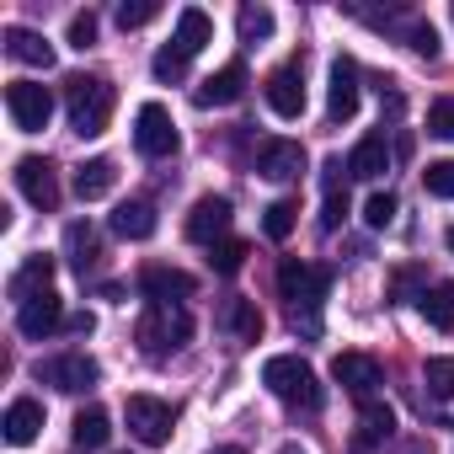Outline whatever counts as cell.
Returning <instances> with one entry per match:
<instances>
[{"label":"cell","mask_w":454,"mask_h":454,"mask_svg":"<svg viewBox=\"0 0 454 454\" xmlns=\"http://www.w3.org/2000/svg\"><path fill=\"white\" fill-rule=\"evenodd\" d=\"M385 166H390V145H385V134H364V139L353 145V155H348V176H364V182H374Z\"/></svg>","instance_id":"obj_21"},{"label":"cell","mask_w":454,"mask_h":454,"mask_svg":"<svg viewBox=\"0 0 454 454\" xmlns=\"http://www.w3.org/2000/svg\"><path fill=\"white\" fill-rule=\"evenodd\" d=\"M219 326L231 332V337H241V342H257V337H262V310H257L252 300L231 294V300L219 305Z\"/></svg>","instance_id":"obj_18"},{"label":"cell","mask_w":454,"mask_h":454,"mask_svg":"<svg viewBox=\"0 0 454 454\" xmlns=\"http://www.w3.org/2000/svg\"><path fill=\"white\" fill-rule=\"evenodd\" d=\"M17 187H22V198L33 203V208H59V176H54V166L43 160V155H22L17 160Z\"/></svg>","instance_id":"obj_10"},{"label":"cell","mask_w":454,"mask_h":454,"mask_svg":"<svg viewBox=\"0 0 454 454\" xmlns=\"http://www.w3.org/2000/svg\"><path fill=\"white\" fill-rule=\"evenodd\" d=\"M70 433H75V443H81V449H102V443L113 438V417H107L102 406H86V411L75 417V427H70Z\"/></svg>","instance_id":"obj_28"},{"label":"cell","mask_w":454,"mask_h":454,"mask_svg":"<svg viewBox=\"0 0 454 454\" xmlns=\"http://www.w3.org/2000/svg\"><path fill=\"white\" fill-rule=\"evenodd\" d=\"M214 454H241V449H214Z\"/></svg>","instance_id":"obj_45"},{"label":"cell","mask_w":454,"mask_h":454,"mask_svg":"<svg viewBox=\"0 0 454 454\" xmlns=\"http://www.w3.org/2000/svg\"><path fill=\"white\" fill-rule=\"evenodd\" d=\"M241 38H247V43L273 38V12H268V6H247V12H241Z\"/></svg>","instance_id":"obj_35"},{"label":"cell","mask_w":454,"mask_h":454,"mask_svg":"<svg viewBox=\"0 0 454 454\" xmlns=\"http://www.w3.org/2000/svg\"><path fill=\"white\" fill-rule=\"evenodd\" d=\"M150 70H155V81H182V75H187V54H182L176 43H166V49L150 59Z\"/></svg>","instance_id":"obj_36"},{"label":"cell","mask_w":454,"mask_h":454,"mask_svg":"<svg viewBox=\"0 0 454 454\" xmlns=\"http://www.w3.org/2000/svg\"><path fill=\"white\" fill-rule=\"evenodd\" d=\"M91 326H97V321H91V316H86V310H81V316H70V321H65V332H75V337H91Z\"/></svg>","instance_id":"obj_42"},{"label":"cell","mask_w":454,"mask_h":454,"mask_svg":"<svg viewBox=\"0 0 454 454\" xmlns=\"http://www.w3.org/2000/svg\"><path fill=\"white\" fill-rule=\"evenodd\" d=\"M268 107L278 118H300L305 113V75H300V65H278L268 75Z\"/></svg>","instance_id":"obj_14"},{"label":"cell","mask_w":454,"mask_h":454,"mask_svg":"<svg viewBox=\"0 0 454 454\" xmlns=\"http://www.w3.org/2000/svg\"><path fill=\"white\" fill-rule=\"evenodd\" d=\"M134 145H139V155H150V160L176 155L182 134H176V123H171V113H166L160 102H145V107H139V118H134Z\"/></svg>","instance_id":"obj_7"},{"label":"cell","mask_w":454,"mask_h":454,"mask_svg":"<svg viewBox=\"0 0 454 454\" xmlns=\"http://www.w3.org/2000/svg\"><path fill=\"white\" fill-rule=\"evenodd\" d=\"M278 289H284V300L294 305V316L305 310H316L321 300H326V289H332V273L326 268H316V262H300V257H289L284 268H278Z\"/></svg>","instance_id":"obj_4"},{"label":"cell","mask_w":454,"mask_h":454,"mask_svg":"<svg viewBox=\"0 0 454 454\" xmlns=\"http://www.w3.org/2000/svg\"><path fill=\"white\" fill-rule=\"evenodd\" d=\"M187 59L192 54H203V43H214V22H208V12H198V6H182L176 12V38H171Z\"/></svg>","instance_id":"obj_19"},{"label":"cell","mask_w":454,"mask_h":454,"mask_svg":"<svg viewBox=\"0 0 454 454\" xmlns=\"http://www.w3.org/2000/svg\"><path fill=\"white\" fill-rule=\"evenodd\" d=\"M139 289L150 294V305H182V300H192L198 278L182 273V268H145L139 273Z\"/></svg>","instance_id":"obj_13"},{"label":"cell","mask_w":454,"mask_h":454,"mask_svg":"<svg viewBox=\"0 0 454 454\" xmlns=\"http://www.w3.org/2000/svg\"><path fill=\"white\" fill-rule=\"evenodd\" d=\"M6 54H12L17 65H38V70H49V65H54L49 38H43V33H33V27H6Z\"/></svg>","instance_id":"obj_20"},{"label":"cell","mask_w":454,"mask_h":454,"mask_svg":"<svg viewBox=\"0 0 454 454\" xmlns=\"http://www.w3.org/2000/svg\"><path fill=\"white\" fill-rule=\"evenodd\" d=\"M224 231H231V198H198L187 214V241L198 247H219Z\"/></svg>","instance_id":"obj_11"},{"label":"cell","mask_w":454,"mask_h":454,"mask_svg":"<svg viewBox=\"0 0 454 454\" xmlns=\"http://www.w3.org/2000/svg\"><path fill=\"white\" fill-rule=\"evenodd\" d=\"M113 187H118V166H113L107 155H97V160H81V166H75V192H81L86 203L107 198Z\"/></svg>","instance_id":"obj_22"},{"label":"cell","mask_w":454,"mask_h":454,"mask_svg":"<svg viewBox=\"0 0 454 454\" xmlns=\"http://www.w3.org/2000/svg\"><path fill=\"white\" fill-rule=\"evenodd\" d=\"M65 321H70V316H65V300H59L54 289H43V294H33V300H22V305H17V332H22L27 342L54 337Z\"/></svg>","instance_id":"obj_9"},{"label":"cell","mask_w":454,"mask_h":454,"mask_svg":"<svg viewBox=\"0 0 454 454\" xmlns=\"http://www.w3.org/2000/svg\"><path fill=\"white\" fill-rule=\"evenodd\" d=\"M262 385H268L284 406H294V411H316V406H321V380H316V369H310L300 353L268 358V364H262Z\"/></svg>","instance_id":"obj_2"},{"label":"cell","mask_w":454,"mask_h":454,"mask_svg":"<svg viewBox=\"0 0 454 454\" xmlns=\"http://www.w3.org/2000/svg\"><path fill=\"white\" fill-rule=\"evenodd\" d=\"M113 231H118L123 241H150V236H155V208H150L145 198H129V203H118V214H113Z\"/></svg>","instance_id":"obj_24"},{"label":"cell","mask_w":454,"mask_h":454,"mask_svg":"<svg viewBox=\"0 0 454 454\" xmlns=\"http://www.w3.org/2000/svg\"><path fill=\"white\" fill-rule=\"evenodd\" d=\"M91 43H97V12H75V17H70V49L86 54Z\"/></svg>","instance_id":"obj_40"},{"label":"cell","mask_w":454,"mask_h":454,"mask_svg":"<svg viewBox=\"0 0 454 454\" xmlns=\"http://www.w3.org/2000/svg\"><path fill=\"white\" fill-rule=\"evenodd\" d=\"M422 187H427L433 198H454V160H427Z\"/></svg>","instance_id":"obj_37"},{"label":"cell","mask_w":454,"mask_h":454,"mask_svg":"<svg viewBox=\"0 0 454 454\" xmlns=\"http://www.w3.org/2000/svg\"><path fill=\"white\" fill-rule=\"evenodd\" d=\"M49 278H54V257H27V262H22V273L12 278L17 305H22V300H33V294H43V289H49Z\"/></svg>","instance_id":"obj_27"},{"label":"cell","mask_w":454,"mask_h":454,"mask_svg":"<svg viewBox=\"0 0 454 454\" xmlns=\"http://www.w3.org/2000/svg\"><path fill=\"white\" fill-rule=\"evenodd\" d=\"M65 247H70V262H75V273L86 278L97 262H102V241H97V231H91V224H70V231H65Z\"/></svg>","instance_id":"obj_26"},{"label":"cell","mask_w":454,"mask_h":454,"mask_svg":"<svg viewBox=\"0 0 454 454\" xmlns=\"http://www.w3.org/2000/svg\"><path fill=\"white\" fill-rule=\"evenodd\" d=\"M422 316H427V326L454 332V284H433V289L422 294Z\"/></svg>","instance_id":"obj_29"},{"label":"cell","mask_w":454,"mask_h":454,"mask_svg":"<svg viewBox=\"0 0 454 454\" xmlns=\"http://www.w3.org/2000/svg\"><path fill=\"white\" fill-rule=\"evenodd\" d=\"M427 134L454 139V97H438V102L427 107Z\"/></svg>","instance_id":"obj_39"},{"label":"cell","mask_w":454,"mask_h":454,"mask_svg":"<svg viewBox=\"0 0 454 454\" xmlns=\"http://www.w3.org/2000/svg\"><path fill=\"white\" fill-rule=\"evenodd\" d=\"M422 385L433 401H454V358H427L422 364Z\"/></svg>","instance_id":"obj_32"},{"label":"cell","mask_w":454,"mask_h":454,"mask_svg":"<svg viewBox=\"0 0 454 454\" xmlns=\"http://www.w3.org/2000/svg\"><path fill=\"white\" fill-rule=\"evenodd\" d=\"M38 380L54 385V390H65V395H81V390H97L102 369H97V358H86V353H59V358H43V364H38Z\"/></svg>","instance_id":"obj_8"},{"label":"cell","mask_w":454,"mask_h":454,"mask_svg":"<svg viewBox=\"0 0 454 454\" xmlns=\"http://www.w3.org/2000/svg\"><path fill=\"white\" fill-rule=\"evenodd\" d=\"M113 102H118V91H113L107 75H70V81H65V113H70V129H75L81 139L107 134Z\"/></svg>","instance_id":"obj_1"},{"label":"cell","mask_w":454,"mask_h":454,"mask_svg":"<svg viewBox=\"0 0 454 454\" xmlns=\"http://www.w3.org/2000/svg\"><path fill=\"white\" fill-rule=\"evenodd\" d=\"M134 337H139V348H145L150 358H166V353H176V348L192 337V316H187L182 305H150V310L139 316Z\"/></svg>","instance_id":"obj_3"},{"label":"cell","mask_w":454,"mask_h":454,"mask_svg":"<svg viewBox=\"0 0 454 454\" xmlns=\"http://www.w3.org/2000/svg\"><path fill=\"white\" fill-rule=\"evenodd\" d=\"M278 454H305V449H294V443H284V449H278Z\"/></svg>","instance_id":"obj_43"},{"label":"cell","mask_w":454,"mask_h":454,"mask_svg":"<svg viewBox=\"0 0 454 454\" xmlns=\"http://www.w3.org/2000/svg\"><path fill=\"white\" fill-rule=\"evenodd\" d=\"M247 252H252L247 241H236V236H224L219 247H208V268H214L219 278H236V273L247 268Z\"/></svg>","instance_id":"obj_30"},{"label":"cell","mask_w":454,"mask_h":454,"mask_svg":"<svg viewBox=\"0 0 454 454\" xmlns=\"http://www.w3.org/2000/svg\"><path fill=\"white\" fill-rule=\"evenodd\" d=\"M257 171H262L268 182H294V176L305 171V150H300L294 139H268V145H262Z\"/></svg>","instance_id":"obj_17"},{"label":"cell","mask_w":454,"mask_h":454,"mask_svg":"<svg viewBox=\"0 0 454 454\" xmlns=\"http://www.w3.org/2000/svg\"><path fill=\"white\" fill-rule=\"evenodd\" d=\"M390 433H395V411L385 401H364V411H358V449H374Z\"/></svg>","instance_id":"obj_25"},{"label":"cell","mask_w":454,"mask_h":454,"mask_svg":"<svg viewBox=\"0 0 454 454\" xmlns=\"http://www.w3.org/2000/svg\"><path fill=\"white\" fill-rule=\"evenodd\" d=\"M342 160H326V214H321V224L326 231H337L342 224V214H348V192H342Z\"/></svg>","instance_id":"obj_31"},{"label":"cell","mask_w":454,"mask_h":454,"mask_svg":"<svg viewBox=\"0 0 454 454\" xmlns=\"http://www.w3.org/2000/svg\"><path fill=\"white\" fill-rule=\"evenodd\" d=\"M38 427H43V401H33V395H22V401H12L6 406V443H33L38 438Z\"/></svg>","instance_id":"obj_23"},{"label":"cell","mask_w":454,"mask_h":454,"mask_svg":"<svg viewBox=\"0 0 454 454\" xmlns=\"http://www.w3.org/2000/svg\"><path fill=\"white\" fill-rule=\"evenodd\" d=\"M123 417H129V433L139 438V443H171V433H176V406H166V401H155V395H129L123 401Z\"/></svg>","instance_id":"obj_5"},{"label":"cell","mask_w":454,"mask_h":454,"mask_svg":"<svg viewBox=\"0 0 454 454\" xmlns=\"http://www.w3.org/2000/svg\"><path fill=\"white\" fill-rule=\"evenodd\" d=\"M241 91H247V65H224L192 91V102L198 107H231V102H241Z\"/></svg>","instance_id":"obj_16"},{"label":"cell","mask_w":454,"mask_h":454,"mask_svg":"<svg viewBox=\"0 0 454 454\" xmlns=\"http://www.w3.org/2000/svg\"><path fill=\"white\" fill-rule=\"evenodd\" d=\"M395 192H369V203H364V224H369V231H385V224L395 219Z\"/></svg>","instance_id":"obj_34"},{"label":"cell","mask_w":454,"mask_h":454,"mask_svg":"<svg viewBox=\"0 0 454 454\" xmlns=\"http://www.w3.org/2000/svg\"><path fill=\"white\" fill-rule=\"evenodd\" d=\"M332 380H337L348 395H364V401H369V390L380 385V358H369V353H337V358H332Z\"/></svg>","instance_id":"obj_15"},{"label":"cell","mask_w":454,"mask_h":454,"mask_svg":"<svg viewBox=\"0 0 454 454\" xmlns=\"http://www.w3.org/2000/svg\"><path fill=\"white\" fill-rule=\"evenodd\" d=\"M406 38H411V49H417L422 59H433V54H438V33H433V22H411V27H406Z\"/></svg>","instance_id":"obj_41"},{"label":"cell","mask_w":454,"mask_h":454,"mask_svg":"<svg viewBox=\"0 0 454 454\" xmlns=\"http://www.w3.org/2000/svg\"><path fill=\"white\" fill-rule=\"evenodd\" d=\"M6 113H12V123H17L22 134H43L49 118H54V97H49V86H38V81H12V86H6Z\"/></svg>","instance_id":"obj_6"},{"label":"cell","mask_w":454,"mask_h":454,"mask_svg":"<svg viewBox=\"0 0 454 454\" xmlns=\"http://www.w3.org/2000/svg\"><path fill=\"white\" fill-rule=\"evenodd\" d=\"M155 17H160V6H155V0H134V6L123 0V6H118V27H123V33H134V27H150Z\"/></svg>","instance_id":"obj_38"},{"label":"cell","mask_w":454,"mask_h":454,"mask_svg":"<svg viewBox=\"0 0 454 454\" xmlns=\"http://www.w3.org/2000/svg\"><path fill=\"white\" fill-rule=\"evenodd\" d=\"M294 219H300V203L278 198V203H268V214H262V231H268L273 241H289V231H294Z\"/></svg>","instance_id":"obj_33"},{"label":"cell","mask_w":454,"mask_h":454,"mask_svg":"<svg viewBox=\"0 0 454 454\" xmlns=\"http://www.w3.org/2000/svg\"><path fill=\"white\" fill-rule=\"evenodd\" d=\"M443 241H449V252H454V224H449V236H443Z\"/></svg>","instance_id":"obj_44"},{"label":"cell","mask_w":454,"mask_h":454,"mask_svg":"<svg viewBox=\"0 0 454 454\" xmlns=\"http://www.w3.org/2000/svg\"><path fill=\"white\" fill-rule=\"evenodd\" d=\"M358 113V65L342 54L332 59V86H326V118L332 123H348Z\"/></svg>","instance_id":"obj_12"}]
</instances>
